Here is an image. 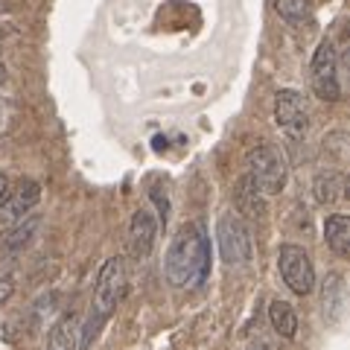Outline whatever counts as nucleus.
<instances>
[{
	"instance_id": "obj_10",
	"label": "nucleus",
	"mask_w": 350,
	"mask_h": 350,
	"mask_svg": "<svg viewBox=\"0 0 350 350\" xmlns=\"http://www.w3.org/2000/svg\"><path fill=\"white\" fill-rule=\"evenodd\" d=\"M345 298H347V286L345 278L338 271H330L321 280V312L327 324H338L345 315Z\"/></svg>"
},
{
	"instance_id": "obj_7",
	"label": "nucleus",
	"mask_w": 350,
	"mask_h": 350,
	"mask_svg": "<svg viewBox=\"0 0 350 350\" xmlns=\"http://www.w3.org/2000/svg\"><path fill=\"white\" fill-rule=\"evenodd\" d=\"M275 123L283 129L289 140H304L310 131V111L304 105V96L298 91H283L275 94Z\"/></svg>"
},
{
	"instance_id": "obj_15",
	"label": "nucleus",
	"mask_w": 350,
	"mask_h": 350,
	"mask_svg": "<svg viewBox=\"0 0 350 350\" xmlns=\"http://www.w3.org/2000/svg\"><path fill=\"white\" fill-rule=\"evenodd\" d=\"M269 321L275 327V333L280 338H295L298 336V312L286 301H271L269 304Z\"/></svg>"
},
{
	"instance_id": "obj_16",
	"label": "nucleus",
	"mask_w": 350,
	"mask_h": 350,
	"mask_svg": "<svg viewBox=\"0 0 350 350\" xmlns=\"http://www.w3.org/2000/svg\"><path fill=\"white\" fill-rule=\"evenodd\" d=\"M237 202H239V211L248 213V216H262V213H266V207H262V196L254 190V184H251L248 178L239 181Z\"/></svg>"
},
{
	"instance_id": "obj_1",
	"label": "nucleus",
	"mask_w": 350,
	"mask_h": 350,
	"mask_svg": "<svg viewBox=\"0 0 350 350\" xmlns=\"http://www.w3.org/2000/svg\"><path fill=\"white\" fill-rule=\"evenodd\" d=\"M163 275L175 289H199L211 278V237L202 222L184 225L172 237L167 260H163Z\"/></svg>"
},
{
	"instance_id": "obj_12",
	"label": "nucleus",
	"mask_w": 350,
	"mask_h": 350,
	"mask_svg": "<svg viewBox=\"0 0 350 350\" xmlns=\"http://www.w3.org/2000/svg\"><path fill=\"white\" fill-rule=\"evenodd\" d=\"M324 243L338 257H347L350 251V219L345 213H330L324 219Z\"/></svg>"
},
{
	"instance_id": "obj_2",
	"label": "nucleus",
	"mask_w": 350,
	"mask_h": 350,
	"mask_svg": "<svg viewBox=\"0 0 350 350\" xmlns=\"http://www.w3.org/2000/svg\"><path fill=\"white\" fill-rule=\"evenodd\" d=\"M123 295H126V262L120 257H108L103 262L100 275H96V283H94L91 312H88L85 330L79 333V350L91 347L96 330H100V327L114 315L117 304L123 301Z\"/></svg>"
},
{
	"instance_id": "obj_17",
	"label": "nucleus",
	"mask_w": 350,
	"mask_h": 350,
	"mask_svg": "<svg viewBox=\"0 0 350 350\" xmlns=\"http://www.w3.org/2000/svg\"><path fill=\"white\" fill-rule=\"evenodd\" d=\"M15 295V257L0 254V306Z\"/></svg>"
},
{
	"instance_id": "obj_3",
	"label": "nucleus",
	"mask_w": 350,
	"mask_h": 350,
	"mask_svg": "<svg viewBox=\"0 0 350 350\" xmlns=\"http://www.w3.org/2000/svg\"><path fill=\"white\" fill-rule=\"evenodd\" d=\"M245 178L254 184V190L260 196H278L283 187H286V178H289V167H286V158L283 152L269 146V144H260L254 146L245 155Z\"/></svg>"
},
{
	"instance_id": "obj_22",
	"label": "nucleus",
	"mask_w": 350,
	"mask_h": 350,
	"mask_svg": "<svg viewBox=\"0 0 350 350\" xmlns=\"http://www.w3.org/2000/svg\"><path fill=\"white\" fill-rule=\"evenodd\" d=\"M6 79V70H3V64H0V82H3Z\"/></svg>"
},
{
	"instance_id": "obj_6",
	"label": "nucleus",
	"mask_w": 350,
	"mask_h": 350,
	"mask_svg": "<svg viewBox=\"0 0 350 350\" xmlns=\"http://www.w3.org/2000/svg\"><path fill=\"white\" fill-rule=\"evenodd\" d=\"M312 91L327 103L342 100V85H338V56H336V44L330 38H324L319 44L312 56Z\"/></svg>"
},
{
	"instance_id": "obj_14",
	"label": "nucleus",
	"mask_w": 350,
	"mask_h": 350,
	"mask_svg": "<svg viewBox=\"0 0 350 350\" xmlns=\"http://www.w3.org/2000/svg\"><path fill=\"white\" fill-rule=\"evenodd\" d=\"M312 196L319 204H336L345 196V175L336 172V170L319 172L312 181Z\"/></svg>"
},
{
	"instance_id": "obj_11",
	"label": "nucleus",
	"mask_w": 350,
	"mask_h": 350,
	"mask_svg": "<svg viewBox=\"0 0 350 350\" xmlns=\"http://www.w3.org/2000/svg\"><path fill=\"white\" fill-rule=\"evenodd\" d=\"M79 330H82L79 315L64 312L62 319L50 327L47 350H79Z\"/></svg>"
},
{
	"instance_id": "obj_8",
	"label": "nucleus",
	"mask_w": 350,
	"mask_h": 350,
	"mask_svg": "<svg viewBox=\"0 0 350 350\" xmlns=\"http://www.w3.org/2000/svg\"><path fill=\"white\" fill-rule=\"evenodd\" d=\"M41 202V184L38 181H21L15 190L6 193V199L0 202V231H9V228H15L21 219H27L32 211H36V204Z\"/></svg>"
},
{
	"instance_id": "obj_19",
	"label": "nucleus",
	"mask_w": 350,
	"mask_h": 350,
	"mask_svg": "<svg viewBox=\"0 0 350 350\" xmlns=\"http://www.w3.org/2000/svg\"><path fill=\"white\" fill-rule=\"evenodd\" d=\"M6 193H9V178H6L3 172H0V202L6 199Z\"/></svg>"
},
{
	"instance_id": "obj_5",
	"label": "nucleus",
	"mask_w": 350,
	"mask_h": 350,
	"mask_svg": "<svg viewBox=\"0 0 350 350\" xmlns=\"http://www.w3.org/2000/svg\"><path fill=\"white\" fill-rule=\"evenodd\" d=\"M278 269H280L283 283H286L295 295H310L312 292V286H315V266H312L310 254H306L301 245H295V243L280 245Z\"/></svg>"
},
{
	"instance_id": "obj_20",
	"label": "nucleus",
	"mask_w": 350,
	"mask_h": 350,
	"mask_svg": "<svg viewBox=\"0 0 350 350\" xmlns=\"http://www.w3.org/2000/svg\"><path fill=\"white\" fill-rule=\"evenodd\" d=\"M245 350H269V347H266V345H262V342H260V345H248Z\"/></svg>"
},
{
	"instance_id": "obj_18",
	"label": "nucleus",
	"mask_w": 350,
	"mask_h": 350,
	"mask_svg": "<svg viewBox=\"0 0 350 350\" xmlns=\"http://www.w3.org/2000/svg\"><path fill=\"white\" fill-rule=\"evenodd\" d=\"M275 9L286 24H301L306 12H310V3L306 0H275Z\"/></svg>"
},
{
	"instance_id": "obj_9",
	"label": "nucleus",
	"mask_w": 350,
	"mask_h": 350,
	"mask_svg": "<svg viewBox=\"0 0 350 350\" xmlns=\"http://www.w3.org/2000/svg\"><path fill=\"white\" fill-rule=\"evenodd\" d=\"M155 237H158V219L152 216L146 207L135 211L129 222V251L135 260H146L155 248Z\"/></svg>"
},
{
	"instance_id": "obj_13",
	"label": "nucleus",
	"mask_w": 350,
	"mask_h": 350,
	"mask_svg": "<svg viewBox=\"0 0 350 350\" xmlns=\"http://www.w3.org/2000/svg\"><path fill=\"white\" fill-rule=\"evenodd\" d=\"M38 225H41V219L29 213L27 219H21L15 228H9L6 237H3V257L21 254V251H24V248L32 243V237L38 234Z\"/></svg>"
},
{
	"instance_id": "obj_4",
	"label": "nucleus",
	"mask_w": 350,
	"mask_h": 350,
	"mask_svg": "<svg viewBox=\"0 0 350 350\" xmlns=\"http://www.w3.org/2000/svg\"><path fill=\"white\" fill-rule=\"evenodd\" d=\"M216 243H219V257L228 266H245L254 257V243H251V231L243 222L239 213H222L216 222Z\"/></svg>"
},
{
	"instance_id": "obj_21",
	"label": "nucleus",
	"mask_w": 350,
	"mask_h": 350,
	"mask_svg": "<svg viewBox=\"0 0 350 350\" xmlns=\"http://www.w3.org/2000/svg\"><path fill=\"white\" fill-rule=\"evenodd\" d=\"M3 114H6V105H3V100H0V126H3Z\"/></svg>"
},
{
	"instance_id": "obj_23",
	"label": "nucleus",
	"mask_w": 350,
	"mask_h": 350,
	"mask_svg": "<svg viewBox=\"0 0 350 350\" xmlns=\"http://www.w3.org/2000/svg\"><path fill=\"white\" fill-rule=\"evenodd\" d=\"M3 6H6V3H3V0H0V12H3Z\"/></svg>"
}]
</instances>
